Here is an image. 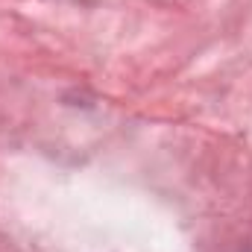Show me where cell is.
<instances>
[{
  "mask_svg": "<svg viewBox=\"0 0 252 252\" xmlns=\"http://www.w3.org/2000/svg\"><path fill=\"white\" fill-rule=\"evenodd\" d=\"M247 252H252V250H247Z\"/></svg>",
  "mask_w": 252,
  "mask_h": 252,
  "instance_id": "obj_1",
  "label": "cell"
}]
</instances>
